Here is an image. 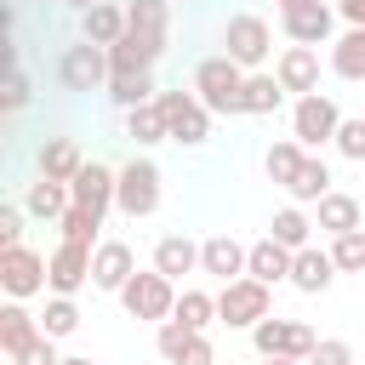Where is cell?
Here are the masks:
<instances>
[{"instance_id": "cell-1", "label": "cell", "mask_w": 365, "mask_h": 365, "mask_svg": "<svg viewBox=\"0 0 365 365\" xmlns=\"http://www.w3.org/2000/svg\"><path fill=\"white\" fill-rule=\"evenodd\" d=\"M194 97L211 114H245V68L234 57H205L194 68Z\"/></svg>"}, {"instance_id": "cell-2", "label": "cell", "mask_w": 365, "mask_h": 365, "mask_svg": "<svg viewBox=\"0 0 365 365\" xmlns=\"http://www.w3.org/2000/svg\"><path fill=\"white\" fill-rule=\"evenodd\" d=\"M120 302H125L131 319H160V325H165V319L177 314V285H171L160 268H148V274H131V279H125Z\"/></svg>"}, {"instance_id": "cell-3", "label": "cell", "mask_w": 365, "mask_h": 365, "mask_svg": "<svg viewBox=\"0 0 365 365\" xmlns=\"http://www.w3.org/2000/svg\"><path fill=\"white\" fill-rule=\"evenodd\" d=\"M251 342H257L262 359H302V365H308V354L319 348V336H314L302 319H274V314L251 331Z\"/></svg>"}, {"instance_id": "cell-4", "label": "cell", "mask_w": 365, "mask_h": 365, "mask_svg": "<svg viewBox=\"0 0 365 365\" xmlns=\"http://www.w3.org/2000/svg\"><path fill=\"white\" fill-rule=\"evenodd\" d=\"M160 114H165V131H171V143H205L211 137V108L194 97V91H160Z\"/></svg>"}, {"instance_id": "cell-5", "label": "cell", "mask_w": 365, "mask_h": 365, "mask_svg": "<svg viewBox=\"0 0 365 365\" xmlns=\"http://www.w3.org/2000/svg\"><path fill=\"white\" fill-rule=\"evenodd\" d=\"M114 205H120L131 222H137V217H154V205H160V165H154V160H131V165H120Z\"/></svg>"}, {"instance_id": "cell-6", "label": "cell", "mask_w": 365, "mask_h": 365, "mask_svg": "<svg viewBox=\"0 0 365 365\" xmlns=\"http://www.w3.org/2000/svg\"><path fill=\"white\" fill-rule=\"evenodd\" d=\"M217 319L257 331V325L268 319V285H257L251 274H245V279H228V285L217 291Z\"/></svg>"}, {"instance_id": "cell-7", "label": "cell", "mask_w": 365, "mask_h": 365, "mask_svg": "<svg viewBox=\"0 0 365 365\" xmlns=\"http://www.w3.org/2000/svg\"><path fill=\"white\" fill-rule=\"evenodd\" d=\"M336 131H342V114H336V103L331 97H297V108H291V137L302 143V148H319V143H336Z\"/></svg>"}, {"instance_id": "cell-8", "label": "cell", "mask_w": 365, "mask_h": 365, "mask_svg": "<svg viewBox=\"0 0 365 365\" xmlns=\"http://www.w3.org/2000/svg\"><path fill=\"white\" fill-rule=\"evenodd\" d=\"M57 74H63V86H68V91H103V86L114 80L108 51H103V46H91V40L68 46V51H63V63H57Z\"/></svg>"}, {"instance_id": "cell-9", "label": "cell", "mask_w": 365, "mask_h": 365, "mask_svg": "<svg viewBox=\"0 0 365 365\" xmlns=\"http://www.w3.org/2000/svg\"><path fill=\"white\" fill-rule=\"evenodd\" d=\"M268 46H274V34H268L262 17H251V11L228 17V29H222V57H234L240 68H257V63L268 57Z\"/></svg>"}, {"instance_id": "cell-10", "label": "cell", "mask_w": 365, "mask_h": 365, "mask_svg": "<svg viewBox=\"0 0 365 365\" xmlns=\"http://www.w3.org/2000/svg\"><path fill=\"white\" fill-rule=\"evenodd\" d=\"M0 285H6V297H11V302H23V297L46 291V285H51V279H46V257H34L29 245L0 251Z\"/></svg>"}, {"instance_id": "cell-11", "label": "cell", "mask_w": 365, "mask_h": 365, "mask_svg": "<svg viewBox=\"0 0 365 365\" xmlns=\"http://www.w3.org/2000/svg\"><path fill=\"white\" fill-rule=\"evenodd\" d=\"M165 51V34H143V29H125L120 46H108V68L114 74H148Z\"/></svg>"}, {"instance_id": "cell-12", "label": "cell", "mask_w": 365, "mask_h": 365, "mask_svg": "<svg viewBox=\"0 0 365 365\" xmlns=\"http://www.w3.org/2000/svg\"><path fill=\"white\" fill-rule=\"evenodd\" d=\"M91 257L97 251H86V245H57L51 257H46V279H51V297H74L86 279H91Z\"/></svg>"}, {"instance_id": "cell-13", "label": "cell", "mask_w": 365, "mask_h": 365, "mask_svg": "<svg viewBox=\"0 0 365 365\" xmlns=\"http://www.w3.org/2000/svg\"><path fill=\"white\" fill-rule=\"evenodd\" d=\"M274 80L285 91H297V97H314L319 91V51L314 46H285L279 63H274Z\"/></svg>"}, {"instance_id": "cell-14", "label": "cell", "mask_w": 365, "mask_h": 365, "mask_svg": "<svg viewBox=\"0 0 365 365\" xmlns=\"http://www.w3.org/2000/svg\"><path fill=\"white\" fill-rule=\"evenodd\" d=\"M114 188H120V171H108V165H97V160H86V165H80V177L68 182L74 205H86V211H97V217H108Z\"/></svg>"}, {"instance_id": "cell-15", "label": "cell", "mask_w": 365, "mask_h": 365, "mask_svg": "<svg viewBox=\"0 0 365 365\" xmlns=\"http://www.w3.org/2000/svg\"><path fill=\"white\" fill-rule=\"evenodd\" d=\"M131 274H137V257H131V245H125V240H103V245H97V257H91V285L120 297Z\"/></svg>"}, {"instance_id": "cell-16", "label": "cell", "mask_w": 365, "mask_h": 365, "mask_svg": "<svg viewBox=\"0 0 365 365\" xmlns=\"http://www.w3.org/2000/svg\"><path fill=\"white\" fill-rule=\"evenodd\" d=\"M245 257H251V245H240L234 234H211V240L200 245V268L217 274L222 285H228V279H245Z\"/></svg>"}, {"instance_id": "cell-17", "label": "cell", "mask_w": 365, "mask_h": 365, "mask_svg": "<svg viewBox=\"0 0 365 365\" xmlns=\"http://www.w3.org/2000/svg\"><path fill=\"white\" fill-rule=\"evenodd\" d=\"M279 23L297 46H325L331 40V6H319V0H302V6L279 11Z\"/></svg>"}, {"instance_id": "cell-18", "label": "cell", "mask_w": 365, "mask_h": 365, "mask_svg": "<svg viewBox=\"0 0 365 365\" xmlns=\"http://www.w3.org/2000/svg\"><path fill=\"white\" fill-rule=\"evenodd\" d=\"M291 262H297L291 245H279V240H257L251 257H245V274H251L257 285H279V279H291Z\"/></svg>"}, {"instance_id": "cell-19", "label": "cell", "mask_w": 365, "mask_h": 365, "mask_svg": "<svg viewBox=\"0 0 365 365\" xmlns=\"http://www.w3.org/2000/svg\"><path fill=\"white\" fill-rule=\"evenodd\" d=\"M154 268H160V274L177 285L182 274H194V268H200V245H194L188 234H165V240L154 245Z\"/></svg>"}, {"instance_id": "cell-20", "label": "cell", "mask_w": 365, "mask_h": 365, "mask_svg": "<svg viewBox=\"0 0 365 365\" xmlns=\"http://www.w3.org/2000/svg\"><path fill=\"white\" fill-rule=\"evenodd\" d=\"M68 205H74L68 182H51V177H34V182H29V194H23V211H29V217H40V222H46V217H57V222H63V211H68Z\"/></svg>"}, {"instance_id": "cell-21", "label": "cell", "mask_w": 365, "mask_h": 365, "mask_svg": "<svg viewBox=\"0 0 365 365\" xmlns=\"http://www.w3.org/2000/svg\"><path fill=\"white\" fill-rule=\"evenodd\" d=\"M314 228H325V234L336 240V234H354V228H365V211H359V200H354V194H325V200H319V217H314Z\"/></svg>"}, {"instance_id": "cell-22", "label": "cell", "mask_w": 365, "mask_h": 365, "mask_svg": "<svg viewBox=\"0 0 365 365\" xmlns=\"http://www.w3.org/2000/svg\"><path fill=\"white\" fill-rule=\"evenodd\" d=\"M336 279V262H331V251H297V262H291V285L297 291H308V297H319L325 285Z\"/></svg>"}, {"instance_id": "cell-23", "label": "cell", "mask_w": 365, "mask_h": 365, "mask_svg": "<svg viewBox=\"0 0 365 365\" xmlns=\"http://www.w3.org/2000/svg\"><path fill=\"white\" fill-rule=\"evenodd\" d=\"M120 34H125V11H120V6H108V0H103V6H91V11L80 17V40H91V46H103V51H108V46H120Z\"/></svg>"}, {"instance_id": "cell-24", "label": "cell", "mask_w": 365, "mask_h": 365, "mask_svg": "<svg viewBox=\"0 0 365 365\" xmlns=\"http://www.w3.org/2000/svg\"><path fill=\"white\" fill-rule=\"evenodd\" d=\"M34 336H40V319H34L23 302H6V308H0V348L17 359V354L34 342Z\"/></svg>"}, {"instance_id": "cell-25", "label": "cell", "mask_w": 365, "mask_h": 365, "mask_svg": "<svg viewBox=\"0 0 365 365\" xmlns=\"http://www.w3.org/2000/svg\"><path fill=\"white\" fill-rule=\"evenodd\" d=\"M80 148L68 143V137H51L46 148H40V177H51V182H74L80 177Z\"/></svg>"}, {"instance_id": "cell-26", "label": "cell", "mask_w": 365, "mask_h": 365, "mask_svg": "<svg viewBox=\"0 0 365 365\" xmlns=\"http://www.w3.org/2000/svg\"><path fill=\"white\" fill-rule=\"evenodd\" d=\"M285 194H291L297 205H319V200L331 194V171H325V160H314V154H308V160H302V171H297V182H291Z\"/></svg>"}, {"instance_id": "cell-27", "label": "cell", "mask_w": 365, "mask_h": 365, "mask_svg": "<svg viewBox=\"0 0 365 365\" xmlns=\"http://www.w3.org/2000/svg\"><path fill=\"white\" fill-rule=\"evenodd\" d=\"M125 137H131V143H171V131H165V114H160V97L125 114Z\"/></svg>"}, {"instance_id": "cell-28", "label": "cell", "mask_w": 365, "mask_h": 365, "mask_svg": "<svg viewBox=\"0 0 365 365\" xmlns=\"http://www.w3.org/2000/svg\"><path fill=\"white\" fill-rule=\"evenodd\" d=\"M302 160H308V154H302V143L291 137V143H274V148L262 154V171H268L279 188H291V182H297V171H302Z\"/></svg>"}, {"instance_id": "cell-29", "label": "cell", "mask_w": 365, "mask_h": 365, "mask_svg": "<svg viewBox=\"0 0 365 365\" xmlns=\"http://www.w3.org/2000/svg\"><path fill=\"white\" fill-rule=\"evenodd\" d=\"M331 68L342 80H365V29H348L336 46H331Z\"/></svg>"}, {"instance_id": "cell-30", "label": "cell", "mask_w": 365, "mask_h": 365, "mask_svg": "<svg viewBox=\"0 0 365 365\" xmlns=\"http://www.w3.org/2000/svg\"><path fill=\"white\" fill-rule=\"evenodd\" d=\"M108 97L131 114V108L154 103V74H114V80H108Z\"/></svg>"}, {"instance_id": "cell-31", "label": "cell", "mask_w": 365, "mask_h": 365, "mask_svg": "<svg viewBox=\"0 0 365 365\" xmlns=\"http://www.w3.org/2000/svg\"><path fill=\"white\" fill-rule=\"evenodd\" d=\"M308 217L297 211V205H285V211H274V222H268V240H279V245H291V251H308Z\"/></svg>"}, {"instance_id": "cell-32", "label": "cell", "mask_w": 365, "mask_h": 365, "mask_svg": "<svg viewBox=\"0 0 365 365\" xmlns=\"http://www.w3.org/2000/svg\"><path fill=\"white\" fill-rule=\"evenodd\" d=\"M80 331V308H74V297H51L46 302V314H40V336H74Z\"/></svg>"}, {"instance_id": "cell-33", "label": "cell", "mask_w": 365, "mask_h": 365, "mask_svg": "<svg viewBox=\"0 0 365 365\" xmlns=\"http://www.w3.org/2000/svg\"><path fill=\"white\" fill-rule=\"evenodd\" d=\"M285 97V86L274 74H245V114H274Z\"/></svg>"}, {"instance_id": "cell-34", "label": "cell", "mask_w": 365, "mask_h": 365, "mask_svg": "<svg viewBox=\"0 0 365 365\" xmlns=\"http://www.w3.org/2000/svg\"><path fill=\"white\" fill-rule=\"evenodd\" d=\"M171 319H177V325H188V331H205V325L217 319V297H205V291H182Z\"/></svg>"}, {"instance_id": "cell-35", "label": "cell", "mask_w": 365, "mask_h": 365, "mask_svg": "<svg viewBox=\"0 0 365 365\" xmlns=\"http://www.w3.org/2000/svg\"><path fill=\"white\" fill-rule=\"evenodd\" d=\"M97 228H103V217H97V211H86V205H68V211H63V240H68V245L97 251V245H91V240H97Z\"/></svg>"}, {"instance_id": "cell-36", "label": "cell", "mask_w": 365, "mask_h": 365, "mask_svg": "<svg viewBox=\"0 0 365 365\" xmlns=\"http://www.w3.org/2000/svg\"><path fill=\"white\" fill-rule=\"evenodd\" d=\"M125 29L165 34V29H171V11H165V0H131V6H125Z\"/></svg>"}, {"instance_id": "cell-37", "label": "cell", "mask_w": 365, "mask_h": 365, "mask_svg": "<svg viewBox=\"0 0 365 365\" xmlns=\"http://www.w3.org/2000/svg\"><path fill=\"white\" fill-rule=\"evenodd\" d=\"M331 262H336L342 274H365V228L336 234V240H331Z\"/></svg>"}, {"instance_id": "cell-38", "label": "cell", "mask_w": 365, "mask_h": 365, "mask_svg": "<svg viewBox=\"0 0 365 365\" xmlns=\"http://www.w3.org/2000/svg\"><path fill=\"white\" fill-rule=\"evenodd\" d=\"M194 336H200V331H188V325L165 319V325H160V336H154V342H160V359H171V365H177V359H182V348H188Z\"/></svg>"}, {"instance_id": "cell-39", "label": "cell", "mask_w": 365, "mask_h": 365, "mask_svg": "<svg viewBox=\"0 0 365 365\" xmlns=\"http://www.w3.org/2000/svg\"><path fill=\"white\" fill-rule=\"evenodd\" d=\"M308 365H354V348L342 336H319V348L308 354Z\"/></svg>"}, {"instance_id": "cell-40", "label": "cell", "mask_w": 365, "mask_h": 365, "mask_svg": "<svg viewBox=\"0 0 365 365\" xmlns=\"http://www.w3.org/2000/svg\"><path fill=\"white\" fill-rule=\"evenodd\" d=\"M336 148H342L348 160H365V120H342V131H336Z\"/></svg>"}, {"instance_id": "cell-41", "label": "cell", "mask_w": 365, "mask_h": 365, "mask_svg": "<svg viewBox=\"0 0 365 365\" xmlns=\"http://www.w3.org/2000/svg\"><path fill=\"white\" fill-rule=\"evenodd\" d=\"M11 365H63V359H57V342H51V336H34Z\"/></svg>"}, {"instance_id": "cell-42", "label": "cell", "mask_w": 365, "mask_h": 365, "mask_svg": "<svg viewBox=\"0 0 365 365\" xmlns=\"http://www.w3.org/2000/svg\"><path fill=\"white\" fill-rule=\"evenodd\" d=\"M23 245V211L17 205H0V251Z\"/></svg>"}, {"instance_id": "cell-43", "label": "cell", "mask_w": 365, "mask_h": 365, "mask_svg": "<svg viewBox=\"0 0 365 365\" xmlns=\"http://www.w3.org/2000/svg\"><path fill=\"white\" fill-rule=\"evenodd\" d=\"M211 359H217V348H211V342H205V331H200V336L182 348V359H177V365H211Z\"/></svg>"}, {"instance_id": "cell-44", "label": "cell", "mask_w": 365, "mask_h": 365, "mask_svg": "<svg viewBox=\"0 0 365 365\" xmlns=\"http://www.w3.org/2000/svg\"><path fill=\"white\" fill-rule=\"evenodd\" d=\"M23 103H29V74L17 68V74L6 80V108H23Z\"/></svg>"}, {"instance_id": "cell-45", "label": "cell", "mask_w": 365, "mask_h": 365, "mask_svg": "<svg viewBox=\"0 0 365 365\" xmlns=\"http://www.w3.org/2000/svg\"><path fill=\"white\" fill-rule=\"evenodd\" d=\"M336 6H342V17H348L354 29H365V0H336Z\"/></svg>"}, {"instance_id": "cell-46", "label": "cell", "mask_w": 365, "mask_h": 365, "mask_svg": "<svg viewBox=\"0 0 365 365\" xmlns=\"http://www.w3.org/2000/svg\"><path fill=\"white\" fill-rule=\"evenodd\" d=\"M63 6H74V11L86 17V11H91V6H103V0H63Z\"/></svg>"}, {"instance_id": "cell-47", "label": "cell", "mask_w": 365, "mask_h": 365, "mask_svg": "<svg viewBox=\"0 0 365 365\" xmlns=\"http://www.w3.org/2000/svg\"><path fill=\"white\" fill-rule=\"evenodd\" d=\"M274 6H279V11H291V6H302V0H274Z\"/></svg>"}, {"instance_id": "cell-48", "label": "cell", "mask_w": 365, "mask_h": 365, "mask_svg": "<svg viewBox=\"0 0 365 365\" xmlns=\"http://www.w3.org/2000/svg\"><path fill=\"white\" fill-rule=\"evenodd\" d=\"M262 365H302V359H262Z\"/></svg>"}, {"instance_id": "cell-49", "label": "cell", "mask_w": 365, "mask_h": 365, "mask_svg": "<svg viewBox=\"0 0 365 365\" xmlns=\"http://www.w3.org/2000/svg\"><path fill=\"white\" fill-rule=\"evenodd\" d=\"M63 365H97V359H63Z\"/></svg>"}, {"instance_id": "cell-50", "label": "cell", "mask_w": 365, "mask_h": 365, "mask_svg": "<svg viewBox=\"0 0 365 365\" xmlns=\"http://www.w3.org/2000/svg\"><path fill=\"white\" fill-rule=\"evenodd\" d=\"M319 6H325V0H319Z\"/></svg>"}]
</instances>
